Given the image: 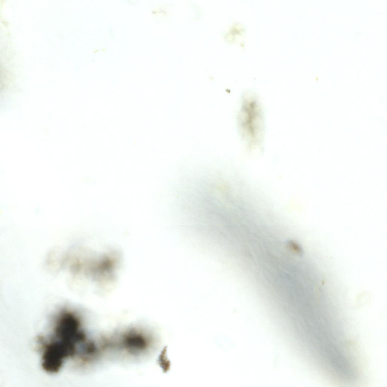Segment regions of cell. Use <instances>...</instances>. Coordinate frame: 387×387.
Returning <instances> with one entry per match:
<instances>
[{"instance_id":"obj_1","label":"cell","mask_w":387,"mask_h":387,"mask_svg":"<svg viewBox=\"0 0 387 387\" xmlns=\"http://www.w3.org/2000/svg\"><path fill=\"white\" fill-rule=\"evenodd\" d=\"M287 246L290 250L294 253L298 254H300L302 253L301 249L300 246L294 241H289L287 243Z\"/></svg>"}]
</instances>
